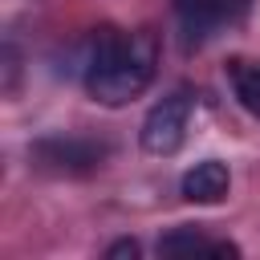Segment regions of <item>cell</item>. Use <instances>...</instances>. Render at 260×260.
<instances>
[{"label": "cell", "mask_w": 260, "mask_h": 260, "mask_svg": "<svg viewBox=\"0 0 260 260\" xmlns=\"http://www.w3.org/2000/svg\"><path fill=\"white\" fill-rule=\"evenodd\" d=\"M154 65H158V41H154V32H146V28L126 32V28L102 24L85 41L81 81H85V89H89L93 102H102V106H126V102H134L154 81Z\"/></svg>", "instance_id": "obj_1"}, {"label": "cell", "mask_w": 260, "mask_h": 260, "mask_svg": "<svg viewBox=\"0 0 260 260\" xmlns=\"http://www.w3.org/2000/svg\"><path fill=\"white\" fill-rule=\"evenodd\" d=\"M191 106H195V98H191L187 89H175L171 98H162L158 106H150V114L142 118V130H138L142 150H146V154H162V158L175 154V150L183 146V138H187Z\"/></svg>", "instance_id": "obj_2"}, {"label": "cell", "mask_w": 260, "mask_h": 260, "mask_svg": "<svg viewBox=\"0 0 260 260\" xmlns=\"http://www.w3.org/2000/svg\"><path fill=\"white\" fill-rule=\"evenodd\" d=\"M240 256V248L232 240H211L199 228H171L158 240V256Z\"/></svg>", "instance_id": "obj_6"}, {"label": "cell", "mask_w": 260, "mask_h": 260, "mask_svg": "<svg viewBox=\"0 0 260 260\" xmlns=\"http://www.w3.org/2000/svg\"><path fill=\"white\" fill-rule=\"evenodd\" d=\"M32 154L41 158V167L61 171V175H85L93 167H102L106 146L93 138H77V134H57V138H41L32 146Z\"/></svg>", "instance_id": "obj_4"}, {"label": "cell", "mask_w": 260, "mask_h": 260, "mask_svg": "<svg viewBox=\"0 0 260 260\" xmlns=\"http://www.w3.org/2000/svg\"><path fill=\"white\" fill-rule=\"evenodd\" d=\"M232 81H236V98H240V106H244L252 118H260V65H252V61H236V65H232Z\"/></svg>", "instance_id": "obj_7"}, {"label": "cell", "mask_w": 260, "mask_h": 260, "mask_svg": "<svg viewBox=\"0 0 260 260\" xmlns=\"http://www.w3.org/2000/svg\"><path fill=\"white\" fill-rule=\"evenodd\" d=\"M252 0H175V16L187 32V41H211L215 32L232 28L236 20H244Z\"/></svg>", "instance_id": "obj_3"}, {"label": "cell", "mask_w": 260, "mask_h": 260, "mask_svg": "<svg viewBox=\"0 0 260 260\" xmlns=\"http://www.w3.org/2000/svg\"><path fill=\"white\" fill-rule=\"evenodd\" d=\"M138 252H142V248H138V240H114V244L106 248V260H126V256L134 260Z\"/></svg>", "instance_id": "obj_8"}, {"label": "cell", "mask_w": 260, "mask_h": 260, "mask_svg": "<svg viewBox=\"0 0 260 260\" xmlns=\"http://www.w3.org/2000/svg\"><path fill=\"white\" fill-rule=\"evenodd\" d=\"M228 187H232V175H228V167H223L219 158L195 162V167L183 175V183H179L183 199H191V203H219V199L228 195Z\"/></svg>", "instance_id": "obj_5"}]
</instances>
